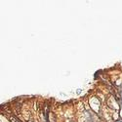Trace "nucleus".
I'll return each instance as SVG.
<instances>
[{"mask_svg": "<svg viewBox=\"0 0 122 122\" xmlns=\"http://www.w3.org/2000/svg\"><path fill=\"white\" fill-rule=\"evenodd\" d=\"M18 121V119L17 118H15V117H11V122H17ZM20 122V121H19Z\"/></svg>", "mask_w": 122, "mask_h": 122, "instance_id": "nucleus-1", "label": "nucleus"}]
</instances>
